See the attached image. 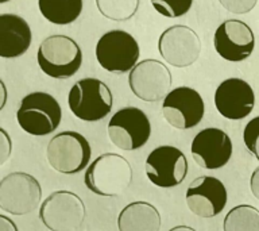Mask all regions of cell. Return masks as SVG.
Wrapping results in <instances>:
<instances>
[{
    "label": "cell",
    "mask_w": 259,
    "mask_h": 231,
    "mask_svg": "<svg viewBox=\"0 0 259 231\" xmlns=\"http://www.w3.org/2000/svg\"><path fill=\"white\" fill-rule=\"evenodd\" d=\"M151 135V123L141 108L125 107L113 113L108 123V137L113 145L125 151L141 149Z\"/></svg>",
    "instance_id": "9"
},
{
    "label": "cell",
    "mask_w": 259,
    "mask_h": 231,
    "mask_svg": "<svg viewBox=\"0 0 259 231\" xmlns=\"http://www.w3.org/2000/svg\"><path fill=\"white\" fill-rule=\"evenodd\" d=\"M0 231H18V227L6 215H0Z\"/></svg>",
    "instance_id": "28"
},
{
    "label": "cell",
    "mask_w": 259,
    "mask_h": 231,
    "mask_svg": "<svg viewBox=\"0 0 259 231\" xmlns=\"http://www.w3.org/2000/svg\"><path fill=\"white\" fill-rule=\"evenodd\" d=\"M166 122L178 130H188L202 121L205 104L201 95L189 87H178L170 91L162 103Z\"/></svg>",
    "instance_id": "12"
},
{
    "label": "cell",
    "mask_w": 259,
    "mask_h": 231,
    "mask_svg": "<svg viewBox=\"0 0 259 231\" xmlns=\"http://www.w3.org/2000/svg\"><path fill=\"white\" fill-rule=\"evenodd\" d=\"M190 151L200 168L220 169L231 160L232 141L230 135L216 127H208L196 134L192 141Z\"/></svg>",
    "instance_id": "15"
},
{
    "label": "cell",
    "mask_w": 259,
    "mask_h": 231,
    "mask_svg": "<svg viewBox=\"0 0 259 231\" xmlns=\"http://www.w3.org/2000/svg\"><path fill=\"white\" fill-rule=\"evenodd\" d=\"M161 214L151 203H130L117 216L119 231H159Z\"/></svg>",
    "instance_id": "19"
},
{
    "label": "cell",
    "mask_w": 259,
    "mask_h": 231,
    "mask_svg": "<svg viewBox=\"0 0 259 231\" xmlns=\"http://www.w3.org/2000/svg\"><path fill=\"white\" fill-rule=\"evenodd\" d=\"M244 145L259 161V117L252 118L243 131Z\"/></svg>",
    "instance_id": "24"
},
{
    "label": "cell",
    "mask_w": 259,
    "mask_h": 231,
    "mask_svg": "<svg viewBox=\"0 0 259 231\" xmlns=\"http://www.w3.org/2000/svg\"><path fill=\"white\" fill-rule=\"evenodd\" d=\"M214 105L219 113L230 121H240L252 112L254 89L246 80L231 77L220 83L214 92Z\"/></svg>",
    "instance_id": "16"
},
{
    "label": "cell",
    "mask_w": 259,
    "mask_h": 231,
    "mask_svg": "<svg viewBox=\"0 0 259 231\" xmlns=\"http://www.w3.org/2000/svg\"><path fill=\"white\" fill-rule=\"evenodd\" d=\"M96 58L103 69L111 73L131 72L138 64L141 49L137 40L124 30H111L96 44Z\"/></svg>",
    "instance_id": "7"
},
{
    "label": "cell",
    "mask_w": 259,
    "mask_h": 231,
    "mask_svg": "<svg viewBox=\"0 0 259 231\" xmlns=\"http://www.w3.org/2000/svg\"><path fill=\"white\" fill-rule=\"evenodd\" d=\"M0 134H2V160H0V164H4L6 160L10 157V154H11V139L8 137L7 131L4 129H0Z\"/></svg>",
    "instance_id": "26"
},
{
    "label": "cell",
    "mask_w": 259,
    "mask_h": 231,
    "mask_svg": "<svg viewBox=\"0 0 259 231\" xmlns=\"http://www.w3.org/2000/svg\"><path fill=\"white\" fill-rule=\"evenodd\" d=\"M213 46L219 56L230 62L247 60L255 48L252 28L243 20H224L214 31Z\"/></svg>",
    "instance_id": "14"
},
{
    "label": "cell",
    "mask_w": 259,
    "mask_h": 231,
    "mask_svg": "<svg viewBox=\"0 0 259 231\" xmlns=\"http://www.w3.org/2000/svg\"><path fill=\"white\" fill-rule=\"evenodd\" d=\"M72 113L84 122L104 119L112 109L113 96L108 85L99 79L87 77L76 81L68 95Z\"/></svg>",
    "instance_id": "4"
},
{
    "label": "cell",
    "mask_w": 259,
    "mask_h": 231,
    "mask_svg": "<svg viewBox=\"0 0 259 231\" xmlns=\"http://www.w3.org/2000/svg\"><path fill=\"white\" fill-rule=\"evenodd\" d=\"M36 61L45 74L57 80H65L78 72L82 64V52L73 38L56 34L40 42Z\"/></svg>",
    "instance_id": "2"
},
{
    "label": "cell",
    "mask_w": 259,
    "mask_h": 231,
    "mask_svg": "<svg viewBox=\"0 0 259 231\" xmlns=\"http://www.w3.org/2000/svg\"><path fill=\"white\" fill-rule=\"evenodd\" d=\"M84 182L91 192L99 196H120L133 182V168L120 154H101L88 166Z\"/></svg>",
    "instance_id": "1"
},
{
    "label": "cell",
    "mask_w": 259,
    "mask_h": 231,
    "mask_svg": "<svg viewBox=\"0 0 259 231\" xmlns=\"http://www.w3.org/2000/svg\"><path fill=\"white\" fill-rule=\"evenodd\" d=\"M38 7L45 19L58 26H66L80 18L82 0H38Z\"/></svg>",
    "instance_id": "20"
},
{
    "label": "cell",
    "mask_w": 259,
    "mask_h": 231,
    "mask_svg": "<svg viewBox=\"0 0 259 231\" xmlns=\"http://www.w3.org/2000/svg\"><path fill=\"white\" fill-rule=\"evenodd\" d=\"M250 186L252 195L259 200V166L252 172V174H251Z\"/></svg>",
    "instance_id": "27"
},
{
    "label": "cell",
    "mask_w": 259,
    "mask_h": 231,
    "mask_svg": "<svg viewBox=\"0 0 259 231\" xmlns=\"http://www.w3.org/2000/svg\"><path fill=\"white\" fill-rule=\"evenodd\" d=\"M171 73L161 61L147 58L138 62L128 74L130 89L138 99L155 103L165 99L171 88Z\"/></svg>",
    "instance_id": "10"
},
{
    "label": "cell",
    "mask_w": 259,
    "mask_h": 231,
    "mask_svg": "<svg viewBox=\"0 0 259 231\" xmlns=\"http://www.w3.org/2000/svg\"><path fill=\"white\" fill-rule=\"evenodd\" d=\"M7 2H10V0H0V4H4V3H7Z\"/></svg>",
    "instance_id": "30"
},
{
    "label": "cell",
    "mask_w": 259,
    "mask_h": 231,
    "mask_svg": "<svg viewBox=\"0 0 259 231\" xmlns=\"http://www.w3.org/2000/svg\"><path fill=\"white\" fill-rule=\"evenodd\" d=\"M169 231H196V230L189 226H182L181 224V226H176V227H173V228H170Z\"/></svg>",
    "instance_id": "29"
},
{
    "label": "cell",
    "mask_w": 259,
    "mask_h": 231,
    "mask_svg": "<svg viewBox=\"0 0 259 231\" xmlns=\"http://www.w3.org/2000/svg\"><path fill=\"white\" fill-rule=\"evenodd\" d=\"M92 149L87 138L77 131H62L50 139L46 157L53 169L62 174L80 173L89 165Z\"/></svg>",
    "instance_id": "5"
},
{
    "label": "cell",
    "mask_w": 259,
    "mask_h": 231,
    "mask_svg": "<svg viewBox=\"0 0 259 231\" xmlns=\"http://www.w3.org/2000/svg\"><path fill=\"white\" fill-rule=\"evenodd\" d=\"M32 32L30 24L16 14L0 15V57L16 58L30 49Z\"/></svg>",
    "instance_id": "18"
},
{
    "label": "cell",
    "mask_w": 259,
    "mask_h": 231,
    "mask_svg": "<svg viewBox=\"0 0 259 231\" xmlns=\"http://www.w3.org/2000/svg\"><path fill=\"white\" fill-rule=\"evenodd\" d=\"M139 3L141 0H96V7L107 19L125 22L137 15Z\"/></svg>",
    "instance_id": "22"
},
{
    "label": "cell",
    "mask_w": 259,
    "mask_h": 231,
    "mask_svg": "<svg viewBox=\"0 0 259 231\" xmlns=\"http://www.w3.org/2000/svg\"><path fill=\"white\" fill-rule=\"evenodd\" d=\"M158 50L166 64L174 68H188L198 60L201 41L193 28L185 24H174L162 31Z\"/></svg>",
    "instance_id": "11"
},
{
    "label": "cell",
    "mask_w": 259,
    "mask_h": 231,
    "mask_svg": "<svg viewBox=\"0 0 259 231\" xmlns=\"http://www.w3.org/2000/svg\"><path fill=\"white\" fill-rule=\"evenodd\" d=\"M224 231H259V210L240 204L228 211L223 222Z\"/></svg>",
    "instance_id": "21"
},
{
    "label": "cell",
    "mask_w": 259,
    "mask_h": 231,
    "mask_svg": "<svg viewBox=\"0 0 259 231\" xmlns=\"http://www.w3.org/2000/svg\"><path fill=\"white\" fill-rule=\"evenodd\" d=\"M158 14L166 18H180L189 12L193 0H150Z\"/></svg>",
    "instance_id": "23"
},
{
    "label": "cell",
    "mask_w": 259,
    "mask_h": 231,
    "mask_svg": "<svg viewBox=\"0 0 259 231\" xmlns=\"http://www.w3.org/2000/svg\"><path fill=\"white\" fill-rule=\"evenodd\" d=\"M87 216L84 202L70 190H56L45 199L39 219L49 231H74L82 226Z\"/></svg>",
    "instance_id": "6"
},
{
    "label": "cell",
    "mask_w": 259,
    "mask_h": 231,
    "mask_svg": "<svg viewBox=\"0 0 259 231\" xmlns=\"http://www.w3.org/2000/svg\"><path fill=\"white\" fill-rule=\"evenodd\" d=\"M219 2L227 11L236 14V15L248 14L251 10H254L258 3V0H219Z\"/></svg>",
    "instance_id": "25"
},
{
    "label": "cell",
    "mask_w": 259,
    "mask_h": 231,
    "mask_svg": "<svg viewBox=\"0 0 259 231\" xmlns=\"http://www.w3.org/2000/svg\"><path fill=\"white\" fill-rule=\"evenodd\" d=\"M146 174L154 185L174 188L185 180L188 160L181 150L174 146H159L146 158Z\"/></svg>",
    "instance_id": "13"
},
{
    "label": "cell",
    "mask_w": 259,
    "mask_h": 231,
    "mask_svg": "<svg viewBox=\"0 0 259 231\" xmlns=\"http://www.w3.org/2000/svg\"><path fill=\"white\" fill-rule=\"evenodd\" d=\"M227 188L219 178L201 176L190 182L186 190V204L200 218H213L227 206Z\"/></svg>",
    "instance_id": "17"
},
{
    "label": "cell",
    "mask_w": 259,
    "mask_h": 231,
    "mask_svg": "<svg viewBox=\"0 0 259 231\" xmlns=\"http://www.w3.org/2000/svg\"><path fill=\"white\" fill-rule=\"evenodd\" d=\"M16 119L30 135L42 137L54 133L62 119L60 103L50 93L32 92L22 99Z\"/></svg>",
    "instance_id": "3"
},
{
    "label": "cell",
    "mask_w": 259,
    "mask_h": 231,
    "mask_svg": "<svg viewBox=\"0 0 259 231\" xmlns=\"http://www.w3.org/2000/svg\"><path fill=\"white\" fill-rule=\"evenodd\" d=\"M42 188L34 176L12 172L0 181V208L11 215L30 214L39 206Z\"/></svg>",
    "instance_id": "8"
}]
</instances>
